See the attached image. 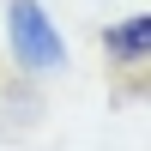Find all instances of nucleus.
Returning a JSON list of instances; mask_svg holds the SVG:
<instances>
[{
	"label": "nucleus",
	"mask_w": 151,
	"mask_h": 151,
	"mask_svg": "<svg viewBox=\"0 0 151 151\" xmlns=\"http://www.w3.org/2000/svg\"><path fill=\"white\" fill-rule=\"evenodd\" d=\"M6 42H12V60H18L30 79L67 67V42H60L55 18H48L36 0H6Z\"/></svg>",
	"instance_id": "1"
},
{
	"label": "nucleus",
	"mask_w": 151,
	"mask_h": 151,
	"mask_svg": "<svg viewBox=\"0 0 151 151\" xmlns=\"http://www.w3.org/2000/svg\"><path fill=\"white\" fill-rule=\"evenodd\" d=\"M145 48H151V18L145 12H133V18H121L115 30H103V55L121 60V67H145Z\"/></svg>",
	"instance_id": "2"
}]
</instances>
